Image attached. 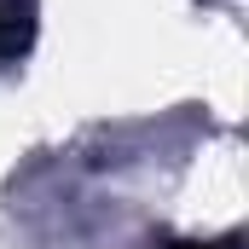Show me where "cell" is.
<instances>
[{
    "instance_id": "6da1fadb",
    "label": "cell",
    "mask_w": 249,
    "mask_h": 249,
    "mask_svg": "<svg viewBox=\"0 0 249 249\" xmlns=\"http://www.w3.org/2000/svg\"><path fill=\"white\" fill-rule=\"evenodd\" d=\"M168 249H232V244H168Z\"/></svg>"
}]
</instances>
